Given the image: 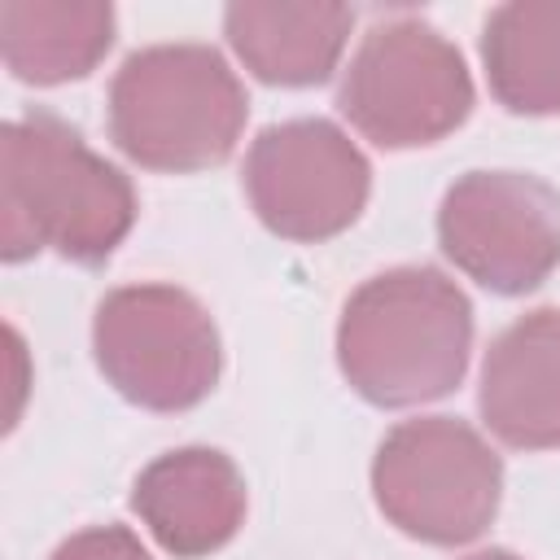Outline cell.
<instances>
[{"mask_svg":"<svg viewBox=\"0 0 560 560\" xmlns=\"http://www.w3.org/2000/svg\"><path fill=\"white\" fill-rule=\"evenodd\" d=\"M114 48V4L105 0H4L0 57L13 79L57 88L92 74Z\"/></svg>","mask_w":560,"mask_h":560,"instance_id":"12","label":"cell"},{"mask_svg":"<svg viewBox=\"0 0 560 560\" xmlns=\"http://www.w3.org/2000/svg\"><path fill=\"white\" fill-rule=\"evenodd\" d=\"M472 354V302L438 267H389L363 280L337 319V368L372 407L446 398Z\"/></svg>","mask_w":560,"mask_h":560,"instance_id":"2","label":"cell"},{"mask_svg":"<svg viewBox=\"0 0 560 560\" xmlns=\"http://www.w3.org/2000/svg\"><path fill=\"white\" fill-rule=\"evenodd\" d=\"M245 118L249 96L210 44L136 48L109 83V140L144 171L188 175L228 162Z\"/></svg>","mask_w":560,"mask_h":560,"instance_id":"3","label":"cell"},{"mask_svg":"<svg viewBox=\"0 0 560 560\" xmlns=\"http://www.w3.org/2000/svg\"><path fill=\"white\" fill-rule=\"evenodd\" d=\"M48 560H153V556L127 525H92L70 534Z\"/></svg>","mask_w":560,"mask_h":560,"instance_id":"14","label":"cell"},{"mask_svg":"<svg viewBox=\"0 0 560 560\" xmlns=\"http://www.w3.org/2000/svg\"><path fill=\"white\" fill-rule=\"evenodd\" d=\"M477 411L503 446H560V311H529L490 341L481 359Z\"/></svg>","mask_w":560,"mask_h":560,"instance_id":"10","label":"cell"},{"mask_svg":"<svg viewBox=\"0 0 560 560\" xmlns=\"http://www.w3.org/2000/svg\"><path fill=\"white\" fill-rule=\"evenodd\" d=\"M381 516L429 547H464L490 529L503 499V459L459 416L394 424L372 455Z\"/></svg>","mask_w":560,"mask_h":560,"instance_id":"4","label":"cell"},{"mask_svg":"<svg viewBox=\"0 0 560 560\" xmlns=\"http://www.w3.org/2000/svg\"><path fill=\"white\" fill-rule=\"evenodd\" d=\"M464 52L424 18L376 22L337 83V109L376 149L438 144L472 114Z\"/></svg>","mask_w":560,"mask_h":560,"instance_id":"5","label":"cell"},{"mask_svg":"<svg viewBox=\"0 0 560 560\" xmlns=\"http://www.w3.org/2000/svg\"><path fill=\"white\" fill-rule=\"evenodd\" d=\"M464 560H521V556L508 551V547H486V551H472V556H464Z\"/></svg>","mask_w":560,"mask_h":560,"instance_id":"15","label":"cell"},{"mask_svg":"<svg viewBox=\"0 0 560 560\" xmlns=\"http://www.w3.org/2000/svg\"><path fill=\"white\" fill-rule=\"evenodd\" d=\"M490 96L529 118L560 114V0H512L481 26Z\"/></svg>","mask_w":560,"mask_h":560,"instance_id":"13","label":"cell"},{"mask_svg":"<svg viewBox=\"0 0 560 560\" xmlns=\"http://www.w3.org/2000/svg\"><path fill=\"white\" fill-rule=\"evenodd\" d=\"M245 472L214 446L166 451L131 486V512L175 560H201L228 547L245 525Z\"/></svg>","mask_w":560,"mask_h":560,"instance_id":"9","label":"cell"},{"mask_svg":"<svg viewBox=\"0 0 560 560\" xmlns=\"http://www.w3.org/2000/svg\"><path fill=\"white\" fill-rule=\"evenodd\" d=\"M354 9L332 0H236L223 9V35L236 61L271 88L324 83L350 39Z\"/></svg>","mask_w":560,"mask_h":560,"instance_id":"11","label":"cell"},{"mask_svg":"<svg viewBox=\"0 0 560 560\" xmlns=\"http://www.w3.org/2000/svg\"><path fill=\"white\" fill-rule=\"evenodd\" d=\"M136 223L131 179L48 114L9 118L0 131V254L4 262L57 249L70 262H105Z\"/></svg>","mask_w":560,"mask_h":560,"instance_id":"1","label":"cell"},{"mask_svg":"<svg viewBox=\"0 0 560 560\" xmlns=\"http://www.w3.org/2000/svg\"><path fill=\"white\" fill-rule=\"evenodd\" d=\"M245 197L267 232L298 245L341 236L368 206L372 162L328 118H284L245 153Z\"/></svg>","mask_w":560,"mask_h":560,"instance_id":"7","label":"cell"},{"mask_svg":"<svg viewBox=\"0 0 560 560\" xmlns=\"http://www.w3.org/2000/svg\"><path fill=\"white\" fill-rule=\"evenodd\" d=\"M92 354L101 376L144 411H188L223 372L219 328L179 284L109 289L92 315Z\"/></svg>","mask_w":560,"mask_h":560,"instance_id":"6","label":"cell"},{"mask_svg":"<svg viewBox=\"0 0 560 560\" xmlns=\"http://www.w3.org/2000/svg\"><path fill=\"white\" fill-rule=\"evenodd\" d=\"M438 245L481 289L521 298L560 267V188L529 171H468L438 206Z\"/></svg>","mask_w":560,"mask_h":560,"instance_id":"8","label":"cell"}]
</instances>
